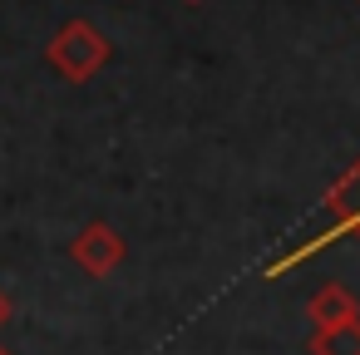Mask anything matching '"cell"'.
Listing matches in <instances>:
<instances>
[{
  "label": "cell",
  "mask_w": 360,
  "mask_h": 355,
  "mask_svg": "<svg viewBox=\"0 0 360 355\" xmlns=\"http://www.w3.org/2000/svg\"><path fill=\"white\" fill-rule=\"evenodd\" d=\"M321 207L330 212V222H326L316 237H306L301 247H291L281 262H271V266H266V276H286V271H291V266H301L306 257L326 252L335 237H360V158L340 173V183L326 193V202H321Z\"/></svg>",
  "instance_id": "6da1fadb"
},
{
  "label": "cell",
  "mask_w": 360,
  "mask_h": 355,
  "mask_svg": "<svg viewBox=\"0 0 360 355\" xmlns=\"http://www.w3.org/2000/svg\"><path fill=\"white\" fill-rule=\"evenodd\" d=\"M109 55H114V45L104 40V30H99L94 20H70V25H60L55 40L45 45L50 70L65 75V79H75V84L94 79V75L109 65Z\"/></svg>",
  "instance_id": "7a4b0ae2"
},
{
  "label": "cell",
  "mask_w": 360,
  "mask_h": 355,
  "mask_svg": "<svg viewBox=\"0 0 360 355\" xmlns=\"http://www.w3.org/2000/svg\"><path fill=\"white\" fill-rule=\"evenodd\" d=\"M124 237H119V227H109V222H84L79 227V237L70 242V257L89 271V276H109L119 262H124Z\"/></svg>",
  "instance_id": "3957f363"
},
{
  "label": "cell",
  "mask_w": 360,
  "mask_h": 355,
  "mask_svg": "<svg viewBox=\"0 0 360 355\" xmlns=\"http://www.w3.org/2000/svg\"><path fill=\"white\" fill-rule=\"evenodd\" d=\"M360 316V301L345 291V286H321L316 296H311V306H306V321H311V330H326V325H340V321H355Z\"/></svg>",
  "instance_id": "277c9868"
},
{
  "label": "cell",
  "mask_w": 360,
  "mask_h": 355,
  "mask_svg": "<svg viewBox=\"0 0 360 355\" xmlns=\"http://www.w3.org/2000/svg\"><path fill=\"white\" fill-rule=\"evenodd\" d=\"M306 350H311V355H360V316L316 330V335L306 340Z\"/></svg>",
  "instance_id": "5b68a950"
},
{
  "label": "cell",
  "mask_w": 360,
  "mask_h": 355,
  "mask_svg": "<svg viewBox=\"0 0 360 355\" xmlns=\"http://www.w3.org/2000/svg\"><path fill=\"white\" fill-rule=\"evenodd\" d=\"M11 311H15V301H11V291H6V286H0V325L11 321Z\"/></svg>",
  "instance_id": "8992f818"
},
{
  "label": "cell",
  "mask_w": 360,
  "mask_h": 355,
  "mask_svg": "<svg viewBox=\"0 0 360 355\" xmlns=\"http://www.w3.org/2000/svg\"><path fill=\"white\" fill-rule=\"evenodd\" d=\"M0 355H11V350H6V345H0Z\"/></svg>",
  "instance_id": "52a82bcc"
}]
</instances>
